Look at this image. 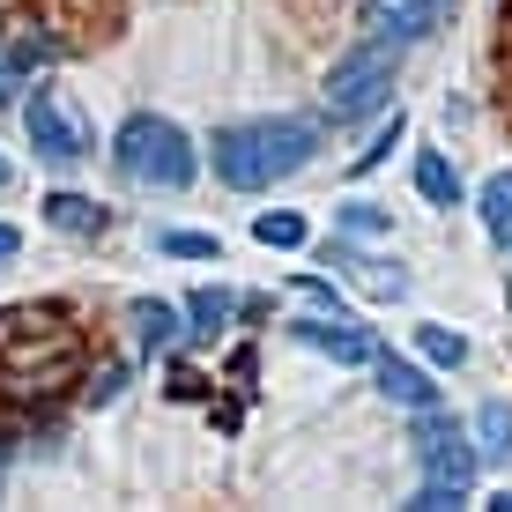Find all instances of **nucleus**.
<instances>
[{"label":"nucleus","instance_id":"2eb2a0df","mask_svg":"<svg viewBox=\"0 0 512 512\" xmlns=\"http://www.w3.org/2000/svg\"><path fill=\"white\" fill-rule=\"evenodd\" d=\"M231 312H238V297H231V290H193V297H186V320H193V334L231 327Z\"/></svg>","mask_w":512,"mask_h":512},{"label":"nucleus","instance_id":"1a4fd4ad","mask_svg":"<svg viewBox=\"0 0 512 512\" xmlns=\"http://www.w3.org/2000/svg\"><path fill=\"white\" fill-rule=\"evenodd\" d=\"M372 372H379V394L401 401V409H431V401H438L431 372H423V364H409V357H379Z\"/></svg>","mask_w":512,"mask_h":512},{"label":"nucleus","instance_id":"9d476101","mask_svg":"<svg viewBox=\"0 0 512 512\" xmlns=\"http://www.w3.org/2000/svg\"><path fill=\"white\" fill-rule=\"evenodd\" d=\"M45 223H52V231H67V238H97L104 231V208L90 201V193H52Z\"/></svg>","mask_w":512,"mask_h":512},{"label":"nucleus","instance_id":"f03ea898","mask_svg":"<svg viewBox=\"0 0 512 512\" xmlns=\"http://www.w3.org/2000/svg\"><path fill=\"white\" fill-rule=\"evenodd\" d=\"M112 164H119V179H134V186L179 193V186H193L201 156H193V141H186L179 119H164V112H134L127 127L112 134Z\"/></svg>","mask_w":512,"mask_h":512},{"label":"nucleus","instance_id":"20e7f679","mask_svg":"<svg viewBox=\"0 0 512 512\" xmlns=\"http://www.w3.org/2000/svg\"><path fill=\"white\" fill-rule=\"evenodd\" d=\"M67 364H75V342H67L60 320L45 327V357L30 349V320H8V342H0V386L8 394H45V386L67 379Z\"/></svg>","mask_w":512,"mask_h":512},{"label":"nucleus","instance_id":"a878e982","mask_svg":"<svg viewBox=\"0 0 512 512\" xmlns=\"http://www.w3.org/2000/svg\"><path fill=\"white\" fill-rule=\"evenodd\" d=\"M446 8H453V0H446Z\"/></svg>","mask_w":512,"mask_h":512},{"label":"nucleus","instance_id":"412c9836","mask_svg":"<svg viewBox=\"0 0 512 512\" xmlns=\"http://www.w3.org/2000/svg\"><path fill=\"white\" fill-rule=\"evenodd\" d=\"M119 386H127V364H97L90 386H82V401H90V409H104V401H119Z\"/></svg>","mask_w":512,"mask_h":512},{"label":"nucleus","instance_id":"b1692460","mask_svg":"<svg viewBox=\"0 0 512 512\" xmlns=\"http://www.w3.org/2000/svg\"><path fill=\"white\" fill-rule=\"evenodd\" d=\"M23 253V231H15V223H0V260H15Z\"/></svg>","mask_w":512,"mask_h":512},{"label":"nucleus","instance_id":"6e6552de","mask_svg":"<svg viewBox=\"0 0 512 512\" xmlns=\"http://www.w3.org/2000/svg\"><path fill=\"white\" fill-rule=\"evenodd\" d=\"M446 0H364V38H394V45H416L438 30Z\"/></svg>","mask_w":512,"mask_h":512},{"label":"nucleus","instance_id":"4468645a","mask_svg":"<svg viewBox=\"0 0 512 512\" xmlns=\"http://www.w3.org/2000/svg\"><path fill=\"white\" fill-rule=\"evenodd\" d=\"M253 238L275 245V253H297V245H305V216H297V208H268V216H253Z\"/></svg>","mask_w":512,"mask_h":512},{"label":"nucleus","instance_id":"7ed1b4c3","mask_svg":"<svg viewBox=\"0 0 512 512\" xmlns=\"http://www.w3.org/2000/svg\"><path fill=\"white\" fill-rule=\"evenodd\" d=\"M394 75H401V45H394V38L349 45L342 60L327 67V82H320L327 119H364V112H379V104L394 97Z\"/></svg>","mask_w":512,"mask_h":512},{"label":"nucleus","instance_id":"393cba45","mask_svg":"<svg viewBox=\"0 0 512 512\" xmlns=\"http://www.w3.org/2000/svg\"><path fill=\"white\" fill-rule=\"evenodd\" d=\"M0 186H8V164H0Z\"/></svg>","mask_w":512,"mask_h":512},{"label":"nucleus","instance_id":"ddd939ff","mask_svg":"<svg viewBox=\"0 0 512 512\" xmlns=\"http://www.w3.org/2000/svg\"><path fill=\"white\" fill-rule=\"evenodd\" d=\"M475 208H483V231L498 245H512V171H498V179L475 193Z\"/></svg>","mask_w":512,"mask_h":512},{"label":"nucleus","instance_id":"4be33fe9","mask_svg":"<svg viewBox=\"0 0 512 512\" xmlns=\"http://www.w3.org/2000/svg\"><path fill=\"white\" fill-rule=\"evenodd\" d=\"M297 297H305V305H320V312H342V297H334V282H320V275H297Z\"/></svg>","mask_w":512,"mask_h":512},{"label":"nucleus","instance_id":"423d86ee","mask_svg":"<svg viewBox=\"0 0 512 512\" xmlns=\"http://www.w3.org/2000/svg\"><path fill=\"white\" fill-rule=\"evenodd\" d=\"M416 461H423V483H453V490H468V483H475V468H483V453H475L446 416H423V423H416Z\"/></svg>","mask_w":512,"mask_h":512},{"label":"nucleus","instance_id":"f3484780","mask_svg":"<svg viewBox=\"0 0 512 512\" xmlns=\"http://www.w3.org/2000/svg\"><path fill=\"white\" fill-rule=\"evenodd\" d=\"M0 60H8V75H15V82H23V75H30V67H45V60H60V45H52V38H45V30H23V38H15L8 52H0Z\"/></svg>","mask_w":512,"mask_h":512},{"label":"nucleus","instance_id":"f257e3e1","mask_svg":"<svg viewBox=\"0 0 512 512\" xmlns=\"http://www.w3.org/2000/svg\"><path fill=\"white\" fill-rule=\"evenodd\" d=\"M320 149V127L312 119H238V127L216 134V179L238 193H260L275 179H297Z\"/></svg>","mask_w":512,"mask_h":512},{"label":"nucleus","instance_id":"0eeeda50","mask_svg":"<svg viewBox=\"0 0 512 512\" xmlns=\"http://www.w3.org/2000/svg\"><path fill=\"white\" fill-rule=\"evenodd\" d=\"M297 342H312V349H327L334 364H379V334L372 327H357V320H342V312H312V320H290Z\"/></svg>","mask_w":512,"mask_h":512},{"label":"nucleus","instance_id":"9b49d317","mask_svg":"<svg viewBox=\"0 0 512 512\" xmlns=\"http://www.w3.org/2000/svg\"><path fill=\"white\" fill-rule=\"evenodd\" d=\"M475 453H483V468L512 461V409L505 401H483V409H475Z\"/></svg>","mask_w":512,"mask_h":512},{"label":"nucleus","instance_id":"5701e85b","mask_svg":"<svg viewBox=\"0 0 512 512\" xmlns=\"http://www.w3.org/2000/svg\"><path fill=\"white\" fill-rule=\"evenodd\" d=\"M342 223H349L357 238H379V231H386V216H379V208H364V201H349V208H342Z\"/></svg>","mask_w":512,"mask_h":512},{"label":"nucleus","instance_id":"6ab92c4d","mask_svg":"<svg viewBox=\"0 0 512 512\" xmlns=\"http://www.w3.org/2000/svg\"><path fill=\"white\" fill-rule=\"evenodd\" d=\"M401 134H409V119L394 112V119H386V127L372 134V149H357V164H349V171H357V179H364V171H379V164H386V149H394Z\"/></svg>","mask_w":512,"mask_h":512},{"label":"nucleus","instance_id":"f8f14e48","mask_svg":"<svg viewBox=\"0 0 512 512\" xmlns=\"http://www.w3.org/2000/svg\"><path fill=\"white\" fill-rule=\"evenodd\" d=\"M416 193H423L431 208H453V201H461V179H453V164H446L438 149L416 156Z\"/></svg>","mask_w":512,"mask_h":512},{"label":"nucleus","instance_id":"aec40b11","mask_svg":"<svg viewBox=\"0 0 512 512\" xmlns=\"http://www.w3.org/2000/svg\"><path fill=\"white\" fill-rule=\"evenodd\" d=\"M156 245H164L171 260H223V245H216V238H201V231H164Z\"/></svg>","mask_w":512,"mask_h":512},{"label":"nucleus","instance_id":"39448f33","mask_svg":"<svg viewBox=\"0 0 512 512\" xmlns=\"http://www.w3.org/2000/svg\"><path fill=\"white\" fill-rule=\"evenodd\" d=\"M23 134H30V149L45 156V164H75V156H90V127H82V112H75V97L67 90H38L23 104Z\"/></svg>","mask_w":512,"mask_h":512},{"label":"nucleus","instance_id":"dca6fc26","mask_svg":"<svg viewBox=\"0 0 512 512\" xmlns=\"http://www.w3.org/2000/svg\"><path fill=\"white\" fill-rule=\"evenodd\" d=\"M134 327H141V342H149V349H171V342H179V312L156 305V297H141V305H134Z\"/></svg>","mask_w":512,"mask_h":512},{"label":"nucleus","instance_id":"a211bd4d","mask_svg":"<svg viewBox=\"0 0 512 512\" xmlns=\"http://www.w3.org/2000/svg\"><path fill=\"white\" fill-rule=\"evenodd\" d=\"M416 349H423L431 364H446V372H461V364H468V342H461L453 327H416Z\"/></svg>","mask_w":512,"mask_h":512}]
</instances>
